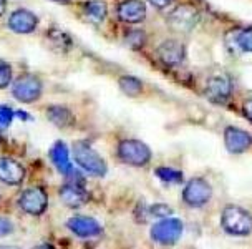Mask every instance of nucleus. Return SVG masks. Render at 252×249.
<instances>
[{
	"label": "nucleus",
	"mask_w": 252,
	"mask_h": 249,
	"mask_svg": "<svg viewBox=\"0 0 252 249\" xmlns=\"http://www.w3.org/2000/svg\"><path fill=\"white\" fill-rule=\"evenodd\" d=\"M106 15V7L101 0H90L85 5V17L93 22V24H100Z\"/></svg>",
	"instance_id": "6ab92c4d"
},
{
	"label": "nucleus",
	"mask_w": 252,
	"mask_h": 249,
	"mask_svg": "<svg viewBox=\"0 0 252 249\" xmlns=\"http://www.w3.org/2000/svg\"><path fill=\"white\" fill-rule=\"evenodd\" d=\"M47 116L48 120L52 121V123H55L57 126H68L71 121H73V116H71V113L68 108H63V107H50L47 111Z\"/></svg>",
	"instance_id": "a211bd4d"
},
{
	"label": "nucleus",
	"mask_w": 252,
	"mask_h": 249,
	"mask_svg": "<svg viewBox=\"0 0 252 249\" xmlns=\"http://www.w3.org/2000/svg\"><path fill=\"white\" fill-rule=\"evenodd\" d=\"M183 234V223L178 218H166L156 223L151 229L153 241L159 244H174Z\"/></svg>",
	"instance_id": "39448f33"
},
{
	"label": "nucleus",
	"mask_w": 252,
	"mask_h": 249,
	"mask_svg": "<svg viewBox=\"0 0 252 249\" xmlns=\"http://www.w3.org/2000/svg\"><path fill=\"white\" fill-rule=\"evenodd\" d=\"M242 111H244L246 118L249 120V121H252V98L247 100V102L244 103V107H242Z\"/></svg>",
	"instance_id": "c85d7f7f"
},
{
	"label": "nucleus",
	"mask_w": 252,
	"mask_h": 249,
	"mask_svg": "<svg viewBox=\"0 0 252 249\" xmlns=\"http://www.w3.org/2000/svg\"><path fill=\"white\" fill-rule=\"evenodd\" d=\"M38 24V19L35 13H32L30 10L20 8L15 10L8 19V27L15 32V34H30L35 30V27Z\"/></svg>",
	"instance_id": "f8f14e48"
},
{
	"label": "nucleus",
	"mask_w": 252,
	"mask_h": 249,
	"mask_svg": "<svg viewBox=\"0 0 252 249\" xmlns=\"http://www.w3.org/2000/svg\"><path fill=\"white\" fill-rule=\"evenodd\" d=\"M12 93L22 103H33L42 95V81L35 75H22L13 83Z\"/></svg>",
	"instance_id": "423d86ee"
},
{
	"label": "nucleus",
	"mask_w": 252,
	"mask_h": 249,
	"mask_svg": "<svg viewBox=\"0 0 252 249\" xmlns=\"http://www.w3.org/2000/svg\"><path fill=\"white\" fill-rule=\"evenodd\" d=\"M224 143H226V148H227L229 153L237 155V153H244L251 148L252 138L244 130L234 128V126H227L226 131H224Z\"/></svg>",
	"instance_id": "9d476101"
},
{
	"label": "nucleus",
	"mask_w": 252,
	"mask_h": 249,
	"mask_svg": "<svg viewBox=\"0 0 252 249\" xmlns=\"http://www.w3.org/2000/svg\"><path fill=\"white\" fill-rule=\"evenodd\" d=\"M232 93V83L231 78L226 75H214L213 78L208 80L206 85V97L214 103H224L227 102Z\"/></svg>",
	"instance_id": "6e6552de"
},
{
	"label": "nucleus",
	"mask_w": 252,
	"mask_h": 249,
	"mask_svg": "<svg viewBox=\"0 0 252 249\" xmlns=\"http://www.w3.org/2000/svg\"><path fill=\"white\" fill-rule=\"evenodd\" d=\"M150 2L158 8H164V7H168L169 3H173V0H150Z\"/></svg>",
	"instance_id": "c756f323"
},
{
	"label": "nucleus",
	"mask_w": 252,
	"mask_h": 249,
	"mask_svg": "<svg viewBox=\"0 0 252 249\" xmlns=\"http://www.w3.org/2000/svg\"><path fill=\"white\" fill-rule=\"evenodd\" d=\"M12 80V69L5 62H0V88H5Z\"/></svg>",
	"instance_id": "393cba45"
},
{
	"label": "nucleus",
	"mask_w": 252,
	"mask_h": 249,
	"mask_svg": "<svg viewBox=\"0 0 252 249\" xmlns=\"http://www.w3.org/2000/svg\"><path fill=\"white\" fill-rule=\"evenodd\" d=\"M55 3H62V5H65V3H70V0H53Z\"/></svg>",
	"instance_id": "2f4dec72"
},
{
	"label": "nucleus",
	"mask_w": 252,
	"mask_h": 249,
	"mask_svg": "<svg viewBox=\"0 0 252 249\" xmlns=\"http://www.w3.org/2000/svg\"><path fill=\"white\" fill-rule=\"evenodd\" d=\"M158 57L166 65H179L184 60V47L176 40H168L158 48Z\"/></svg>",
	"instance_id": "dca6fc26"
},
{
	"label": "nucleus",
	"mask_w": 252,
	"mask_h": 249,
	"mask_svg": "<svg viewBox=\"0 0 252 249\" xmlns=\"http://www.w3.org/2000/svg\"><path fill=\"white\" fill-rule=\"evenodd\" d=\"M220 224L222 229L232 236H247L252 233V216L239 206L224 208Z\"/></svg>",
	"instance_id": "f257e3e1"
},
{
	"label": "nucleus",
	"mask_w": 252,
	"mask_h": 249,
	"mask_svg": "<svg viewBox=\"0 0 252 249\" xmlns=\"http://www.w3.org/2000/svg\"><path fill=\"white\" fill-rule=\"evenodd\" d=\"M25 178V170L12 158H0V179L7 184H20Z\"/></svg>",
	"instance_id": "4468645a"
},
{
	"label": "nucleus",
	"mask_w": 252,
	"mask_h": 249,
	"mask_svg": "<svg viewBox=\"0 0 252 249\" xmlns=\"http://www.w3.org/2000/svg\"><path fill=\"white\" fill-rule=\"evenodd\" d=\"M171 210L168 206H164V205H156V206H151V214L153 216H166V214H169Z\"/></svg>",
	"instance_id": "cd10ccee"
},
{
	"label": "nucleus",
	"mask_w": 252,
	"mask_h": 249,
	"mask_svg": "<svg viewBox=\"0 0 252 249\" xmlns=\"http://www.w3.org/2000/svg\"><path fill=\"white\" fill-rule=\"evenodd\" d=\"M197 12L189 5H179L169 13L168 24L176 32H189L197 24Z\"/></svg>",
	"instance_id": "1a4fd4ad"
},
{
	"label": "nucleus",
	"mask_w": 252,
	"mask_h": 249,
	"mask_svg": "<svg viewBox=\"0 0 252 249\" xmlns=\"http://www.w3.org/2000/svg\"><path fill=\"white\" fill-rule=\"evenodd\" d=\"M118 17L126 24H139L146 17V5L141 0H125L118 7Z\"/></svg>",
	"instance_id": "ddd939ff"
},
{
	"label": "nucleus",
	"mask_w": 252,
	"mask_h": 249,
	"mask_svg": "<svg viewBox=\"0 0 252 249\" xmlns=\"http://www.w3.org/2000/svg\"><path fill=\"white\" fill-rule=\"evenodd\" d=\"M118 156L126 165L145 166L151 160V149L139 140H123L118 144Z\"/></svg>",
	"instance_id": "f03ea898"
},
{
	"label": "nucleus",
	"mask_w": 252,
	"mask_h": 249,
	"mask_svg": "<svg viewBox=\"0 0 252 249\" xmlns=\"http://www.w3.org/2000/svg\"><path fill=\"white\" fill-rule=\"evenodd\" d=\"M13 120V111L12 108L5 105H0V128H7Z\"/></svg>",
	"instance_id": "a878e982"
},
{
	"label": "nucleus",
	"mask_w": 252,
	"mask_h": 249,
	"mask_svg": "<svg viewBox=\"0 0 252 249\" xmlns=\"http://www.w3.org/2000/svg\"><path fill=\"white\" fill-rule=\"evenodd\" d=\"M50 158L53 161V165L57 166V170L60 171L62 175L68 176L73 173V166L70 163V156H68V148L63 142H57L50 149Z\"/></svg>",
	"instance_id": "f3484780"
},
{
	"label": "nucleus",
	"mask_w": 252,
	"mask_h": 249,
	"mask_svg": "<svg viewBox=\"0 0 252 249\" xmlns=\"http://www.w3.org/2000/svg\"><path fill=\"white\" fill-rule=\"evenodd\" d=\"M19 205L25 213H29L32 216H40L42 213L47 210L48 205V198L47 193L40 188H30L25 189L22 193V196L19 199Z\"/></svg>",
	"instance_id": "0eeeda50"
},
{
	"label": "nucleus",
	"mask_w": 252,
	"mask_h": 249,
	"mask_svg": "<svg viewBox=\"0 0 252 249\" xmlns=\"http://www.w3.org/2000/svg\"><path fill=\"white\" fill-rule=\"evenodd\" d=\"M156 175H158V178L166 181V183H181V181H183L181 171L171 170V168H158Z\"/></svg>",
	"instance_id": "4be33fe9"
},
{
	"label": "nucleus",
	"mask_w": 252,
	"mask_h": 249,
	"mask_svg": "<svg viewBox=\"0 0 252 249\" xmlns=\"http://www.w3.org/2000/svg\"><path fill=\"white\" fill-rule=\"evenodd\" d=\"M5 7H7L5 0H0V15H3V12H5Z\"/></svg>",
	"instance_id": "7c9ffc66"
},
{
	"label": "nucleus",
	"mask_w": 252,
	"mask_h": 249,
	"mask_svg": "<svg viewBox=\"0 0 252 249\" xmlns=\"http://www.w3.org/2000/svg\"><path fill=\"white\" fill-rule=\"evenodd\" d=\"M12 229H13V226H12L10 221L5 219V218H0V238H3V236H7V234H10Z\"/></svg>",
	"instance_id": "bb28decb"
},
{
	"label": "nucleus",
	"mask_w": 252,
	"mask_h": 249,
	"mask_svg": "<svg viewBox=\"0 0 252 249\" xmlns=\"http://www.w3.org/2000/svg\"><path fill=\"white\" fill-rule=\"evenodd\" d=\"M213 196V188L206 179L194 178L188 181L186 188L183 191V199L188 206L191 208H201L209 201Z\"/></svg>",
	"instance_id": "20e7f679"
},
{
	"label": "nucleus",
	"mask_w": 252,
	"mask_h": 249,
	"mask_svg": "<svg viewBox=\"0 0 252 249\" xmlns=\"http://www.w3.org/2000/svg\"><path fill=\"white\" fill-rule=\"evenodd\" d=\"M237 45L244 50V52H252V29L242 30L237 35Z\"/></svg>",
	"instance_id": "b1692460"
},
{
	"label": "nucleus",
	"mask_w": 252,
	"mask_h": 249,
	"mask_svg": "<svg viewBox=\"0 0 252 249\" xmlns=\"http://www.w3.org/2000/svg\"><path fill=\"white\" fill-rule=\"evenodd\" d=\"M50 38H52L53 47H58V45H60L63 52H65V50H68V48L71 47V40H70V37H68V35L63 34V32H58V30L50 32Z\"/></svg>",
	"instance_id": "5701e85b"
},
{
	"label": "nucleus",
	"mask_w": 252,
	"mask_h": 249,
	"mask_svg": "<svg viewBox=\"0 0 252 249\" xmlns=\"http://www.w3.org/2000/svg\"><path fill=\"white\" fill-rule=\"evenodd\" d=\"M66 226H68L71 233L80 238H94L98 234H101V226L93 218H88V216H75V218H70Z\"/></svg>",
	"instance_id": "9b49d317"
},
{
	"label": "nucleus",
	"mask_w": 252,
	"mask_h": 249,
	"mask_svg": "<svg viewBox=\"0 0 252 249\" xmlns=\"http://www.w3.org/2000/svg\"><path fill=\"white\" fill-rule=\"evenodd\" d=\"M75 160L80 166L94 176H105L106 175V163L98 155L88 143H76L75 144Z\"/></svg>",
	"instance_id": "7ed1b4c3"
},
{
	"label": "nucleus",
	"mask_w": 252,
	"mask_h": 249,
	"mask_svg": "<svg viewBox=\"0 0 252 249\" xmlns=\"http://www.w3.org/2000/svg\"><path fill=\"white\" fill-rule=\"evenodd\" d=\"M60 198L66 206L78 208L88 201V193L83 186H80L78 181H71L60 189Z\"/></svg>",
	"instance_id": "2eb2a0df"
},
{
	"label": "nucleus",
	"mask_w": 252,
	"mask_h": 249,
	"mask_svg": "<svg viewBox=\"0 0 252 249\" xmlns=\"http://www.w3.org/2000/svg\"><path fill=\"white\" fill-rule=\"evenodd\" d=\"M145 42H146V37L141 30H129L125 37V43L133 50H139L145 45Z\"/></svg>",
	"instance_id": "412c9836"
},
{
	"label": "nucleus",
	"mask_w": 252,
	"mask_h": 249,
	"mask_svg": "<svg viewBox=\"0 0 252 249\" xmlns=\"http://www.w3.org/2000/svg\"><path fill=\"white\" fill-rule=\"evenodd\" d=\"M118 83L121 92L128 95V97H138L143 92V83L138 78H134V76H121Z\"/></svg>",
	"instance_id": "aec40b11"
}]
</instances>
